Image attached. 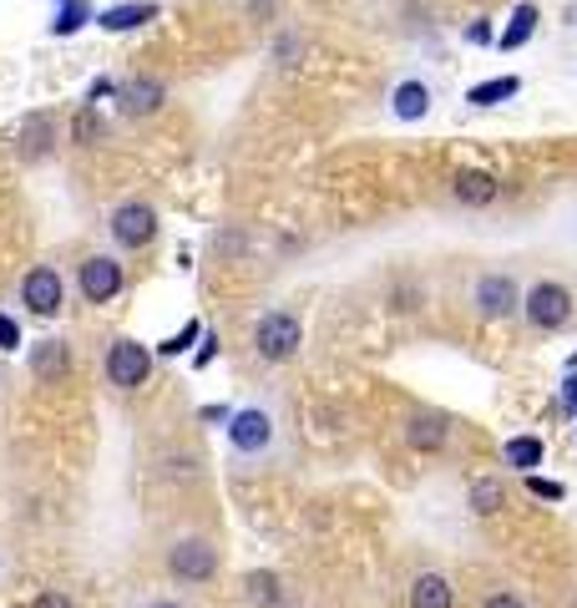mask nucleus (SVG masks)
I'll return each instance as SVG.
<instances>
[{
    "instance_id": "f257e3e1",
    "label": "nucleus",
    "mask_w": 577,
    "mask_h": 608,
    "mask_svg": "<svg viewBox=\"0 0 577 608\" xmlns=\"http://www.w3.org/2000/svg\"><path fill=\"white\" fill-rule=\"evenodd\" d=\"M522 315H527V325H532V330L557 335V330L572 320V289H567V284H557V279L532 284V289H527V299H522Z\"/></svg>"
},
{
    "instance_id": "f03ea898",
    "label": "nucleus",
    "mask_w": 577,
    "mask_h": 608,
    "mask_svg": "<svg viewBox=\"0 0 577 608\" xmlns=\"http://www.w3.org/2000/svg\"><path fill=\"white\" fill-rule=\"evenodd\" d=\"M299 345H304V325H299V315H289V310H269V315L254 325V350H259V360H269V365L294 360Z\"/></svg>"
},
{
    "instance_id": "7ed1b4c3",
    "label": "nucleus",
    "mask_w": 577,
    "mask_h": 608,
    "mask_svg": "<svg viewBox=\"0 0 577 608\" xmlns=\"http://www.w3.org/2000/svg\"><path fill=\"white\" fill-rule=\"evenodd\" d=\"M168 573L178 578V583H208L213 573H218V548L208 543V538H178L173 548H168Z\"/></svg>"
},
{
    "instance_id": "20e7f679",
    "label": "nucleus",
    "mask_w": 577,
    "mask_h": 608,
    "mask_svg": "<svg viewBox=\"0 0 577 608\" xmlns=\"http://www.w3.org/2000/svg\"><path fill=\"white\" fill-rule=\"evenodd\" d=\"M147 375H152V350L147 345H137V340H112L107 345V380L117 391L147 386Z\"/></svg>"
},
{
    "instance_id": "39448f33",
    "label": "nucleus",
    "mask_w": 577,
    "mask_h": 608,
    "mask_svg": "<svg viewBox=\"0 0 577 608\" xmlns=\"http://www.w3.org/2000/svg\"><path fill=\"white\" fill-rule=\"evenodd\" d=\"M112 239H117L122 249H147V244L157 239V208H152L147 198L117 203V213H112Z\"/></svg>"
},
{
    "instance_id": "423d86ee",
    "label": "nucleus",
    "mask_w": 577,
    "mask_h": 608,
    "mask_svg": "<svg viewBox=\"0 0 577 608\" xmlns=\"http://www.w3.org/2000/svg\"><path fill=\"white\" fill-rule=\"evenodd\" d=\"M122 279H127L122 264L107 259V254L81 259V269H76V284H81V294H87V304H112L122 294Z\"/></svg>"
},
{
    "instance_id": "0eeeda50",
    "label": "nucleus",
    "mask_w": 577,
    "mask_h": 608,
    "mask_svg": "<svg viewBox=\"0 0 577 608\" xmlns=\"http://www.w3.org/2000/svg\"><path fill=\"white\" fill-rule=\"evenodd\" d=\"M522 289H517V279L512 274H481L476 279V310H481V320H507L512 310H522Z\"/></svg>"
},
{
    "instance_id": "6e6552de",
    "label": "nucleus",
    "mask_w": 577,
    "mask_h": 608,
    "mask_svg": "<svg viewBox=\"0 0 577 608\" xmlns=\"http://www.w3.org/2000/svg\"><path fill=\"white\" fill-rule=\"evenodd\" d=\"M61 299H66V284H61V274H56L51 264H36V269L21 279V304H26L31 315L51 320V315L61 310Z\"/></svg>"
},
{
    "instance_id": "1a4fd4ad",
    "label": "nucleus",
    "mask_w": 577,
    "mask_h": 608,
    "mask_svg": "<svg viewBox=\"0 0 577 608\" xmlns=\"http://www.w3.org/2000/svg\"><path fill=\"white\" fill-rule=\"evenodd\" d=\"M269 441H274V421H269V411L249 406V411H233V416H228V446H233V451L259 456V451H269Z\"/></svg>"
},
{
    "instance_id": "9d476101",
    "label": "nucleus",
    "mask_w": 577,
    "mask_h": 608,
    "mask_svg": "<svg viewBox=\"0 0 577 608\" xmlns=\"http://www.w3.org/2000/svg\"><path fill=\"white\" fill-rule=\"evenodd\" d=\"M446 436H451V421L441 411H416V416L405 421V441L416 446V451H441Z\"/></svg>"
},
{
    "instance_id": "9b49d317",
    "label": "nucleus",
    "mask_w": 577,
    "mask_h": 608,
    "mask_svg": "<svg viewBox=\"0 0 577 608\" xmlns=\"http://www.w3.org/2000/svg\"><path fill=\"white\" fill-rule=\"evenodd\" d=\"M31 375L46 380V386H51V380H66L71 375V345L66 340H41L31 350Z\"/></svg>"
},
{
    "instance_id": "f8f14e48",
    "label": "nucleus",
    "mask_w": 577,
    "mask_h": 608,
    "mask_svg": "<svg viewBox=\"0 0 577 608\" xmlns=\"http://www.w3.org/2000/svg\"><path fill=\"white\" fill-rule=\"evenodd\" d=\"M147 21H157V6H152V0H127V6H107V11H97V26L112 31V36L137 31V26H147Z\"/></svg>"
},
{
    "instance_id": "ddd939ff",
    "label": "nucleus",
    "mask_w": 577,
    "mask_h": 608,
    "mask_svg": "<svg viewBox=\"0 0 577 608\" xmlns=\"http://www.w3.org/2000/svg\"><path fill=\"white\" fill-rule=\"evenodd\" d=\"M390 112H395L400 122H421V117L431 112V87L416 82V76H410V82H400V87L390 92Z\"/></svg>"
},
{
    "instance_id": "4468645a",
    "label": "nucleus",
    "mask_w": 577,
    "mask_h": 608,
    "mask_svg": "<svg viewBox=\"0 0 577 608\" xmlns=\"http://www.w3.org/2000/svg\"><path fill=\"white\" fill-rule=\"evenodd\" d=\"M537 6H532V0H522V6L512 11V21L502 26V36H497V51H522L527 41H532V31H537Z\"/></svg>"
},
{
    "instance_id": "2eb2a0df",
    "label": "nucleus",
    "mask_w": 577,
    "mask_h": 608,
    "mask_svg": "<svg viewBox=\"0 0 577 608\" xmlns=\"http://www.w3.org/2000/svg\"><path fill=\"white\" fill-rule=\"evenodd\" d=\"M456 593L441 573H421L416 583H410V608H451Z\"/></svg>"
},
{
    "instance_id": "dca6fc26",
    "label": "nucleus",
    "mask_w": 577,
    "mask_h": 608,
    "mask_svg": "<svg viewBox=\"0 0 577 608\" xmlns=\"http://www.w3.org/2000/svg\"><path fill=\"white\" fill-rule=\"evenodd\" d=\"M466 502H471L476 517H497V512L507 507V487H502L497 477H476V482L466 487Z\"/></svg>"
},
{
    "instance_id": "f3484780",
    "label": "nucleus",
    "mask_w": 577,
    "mask_h": 608,
    "mask_svg": "<svg viewBox=\"0 0 577 608\" xmlns=\"http://www.w3.org/2000/svg\"><path fill=\"white\" fill-rule=\"evenodd\" d=\"M522 92V76L512 71V76H491V82H476L471 92H466V102L471 107H497V102H512Z\"/></svg>"
},
{
    "instance_id": "a211bd4d",
    "label": "nucleus",
    "mask_w": 577,
    "mask_h": 608,
    "mask_svg": "<svg viewBox=\"0 0 577 608\" xmlns=\"http://www.w3.org/2000/svg\"><path fill=\"white\" fill-rule=\"evenodd\" d=\"M122 107H127L132 117L157 112V107H162V82H152V76H137V82H127V87H122Z\"/></svg>"
},
{
    "instance_id": "6ab92c4d",
    "label": "nucleus",
    "mask_w": 577,
    "mask_h": 608,
    "mask_svg": "<svg viewBox=\"0 0 577 608\" xmlns=\"http://www.w3.org/2000/svg\"><path fill=\"white\" fill-rule=\"evenodd\" d=\"M497 193H502V183L491 178V173H456V198L471 203V208H486Z\"/></svg>"
},
{
    "instance_id": "aec40b11",
    "label": "nucleus",
    "mask_w": 577,
    "mask_h": 608,
    "mask_svg": "<svg viewBox=\"0 0 577 608\" xmlns=\"http://www.w3.org/2000/svg\"><path fill=\"white\" fill-rule=\"evenodd\" d=\"M507 467H517V472L542 467V441H537V436H512V441H507Z\"/></svg>"
},
{
    "instance_id": "412c9836",
    "label": "nucleus",
    "mask_w": 577,
    "mask_h": 608,
    "mask_svg": "<svg viewBox=\"0 0 577 608\" xmlns=\"http://www.w3.org/2000/svg\"><path fill=\"white\" fill-rule=\"evenodd\" d=\"M243 583H249V598H254L259 608H284V588H279L274 573H249Z\"/></svg>"
},
{
    "instance_id": "4be33fe9",
    "label": "nucleus",
    "mask_w": 577,
    "mask_h": 608,
    "mask_svg": "<svg viewBox=\"0 0 577 608\" xmlns=\"http://www.w3.org/2000/svg\"><path fill=\"white\" fill-rule=\"evenodd\" d=\"M87 21H97L92 6H87V0H71V6H61V16L51 21V36H71V31H81Z\"/></svg>"
},
{
    "instance_id": "5701e85b",
    "label": "nucleus",
    "mask_w": 577,
    "mask_h": 608,
    "mask_svg": "<svg viewBox=\"0 0 577 608\" xmlns=\"http://www.w3.org/2000/svg\"><path fill=\"white\" fill-rule=\"evenodd\" d=\"M198 335H203V325H198V320H188V325H183L173 340H162L157 350H162V355H188V350L198 345Z\"/></svg>"
},
{
    "instance_id": "b1692460",
    "label": "nucleus",
    "mask_w": 577,
    "mask_h": 608,
    "mask_svg": "<svg viewBox=\"0 0 577 608\" xmlns=\"http://www.w3.org/2000/svg\"><path fill=\"white\" fill-rule=\"evenodd\" d=\"M527 492L542 497V502H562V497H567V487H562V482H547V477H527Z\"/></svg>"
},
{
    "instance_id": "393cba45",
    "label": "nucleus",
    "mask_w": 577,
    "mask_h": 608,
    "mask_svg": "<svg viewBox=\"0 0 577 608\" xmlns=\"http://www.w3.org/2000/svg\"><path fill=\"white\" fill-rule=\"evenodd\" d=\"M466 41L471 46H497V31H491V21H471L466 26Z\"/></svg>"
},
{
    "instance_id": "a878e982",
    "label": "nucleus",
    "mask_w": 577,
    "mask_h": 608,
    "mask_svg": "<svg viewBox=\"0 0 577 608\" xmlns=\"http://www.w3.org/2000/svg\"><path fill=\"white\" fill-rule=\"evenodd\" d=\"M21 345V325L11 315H0V350H16Z\"/></svg>"
},
{
    "instance_id": "bb28decb",
    "label": "nucleus",
    "mask_w": 577,
    "mask_h": 608,
    "mask_svg": "<svg viewBox=\"0 0 577 608\" xmlns=\"http://www.w3.org/2000/svg\"><path fill=\"white\" fill-rule=\"evenodd\" d=\"M97 132H102V122H97L92 112H81V117H76V137H81V142H92Z\"/></svg>"
},
{
    "instance_id": "cd10ccee",
    "label": "nucleus",
    "mask_w": 577,
    "mask_h": 608,
    "mask_svg": "<svg viewBox=\"0 0 577 608\" xmlns=\"http://www.w3.org/2000/svg\"><path fill=\"white\" fill-rule=\"evenodd\" d=\"M481 608H527V603H522L517 593H491V598H486Z\"/></svg>"
},
{
    "instance_id": "c85d7f7f",
    "label": "nucleus",
    "mask_w": 577,
    "mask_h": 608,
    "mask_svg": "<svg viewBox=\"0 0 577 608\" xmlns=\"http://www.w3.org/2000/svg\"><path fill=\"white\" fill-rule=\"evenodd\" d=\"M31 608H76V603H71L66 593H41V598H36Z\"/></svg>"
},
{
    "instance_id": "c756f323",
    "label": "nucleus",
    "mask_w": 577,
    "mask_h": 608,
    "mask_svg": "<svg viewBox=\"0 0 577 608\" xmlns=\"http://www.w3.org/2000/svg\"><path fill=\"white\" fill-rule=\"evenodd\" d=\"M562 406H567V411H577V370L562 380Z\"/></svg>"
},
{
    "instance_id": "7c9ffc66",
    "label": "nucleus",
    "mask_w": 577,
    "mask_h": 608,
    "mask_svg": "<svg viewBox=\"0 0 577 608\" xmlns=\"http://www.w3.org/2000/svg\"><path fill=\"white\" fill-rule=\"evenodd\" d=\"M102 97H117V87L107 82V76H97V82H92V92H87V102H102Z\"/></svg>"
},
{
    "instance_id": "2f4dec72",
    "label": "nucleus",
    "mask_w": 577,
    "mask_h": 608,
    "mask_svg": "<svg viewBox=\"0 0 577 608\" xmlns=\"http://www.w3.org/2000/svg\"><path fill=\"white\" fill-rule=\"evenodd\" d=\"M147 608H183V603H168V598H162V603H147Z\"/></svg>"
},
{
    "instance_id": "473e14b6",
    "label": "nucleus",
    "mask_w": 577,
    "mask_h": 608,
    "mask_svg": "<svg viewBox=\"0 0 577 608\" xmlns=\"http://www.w3.org/2000/svg\"><path fill=\"white\" fill-rule=\"evenodd\" d=\"M61 6H71V0H61Z\"/></svg>"
}]
</instances>
